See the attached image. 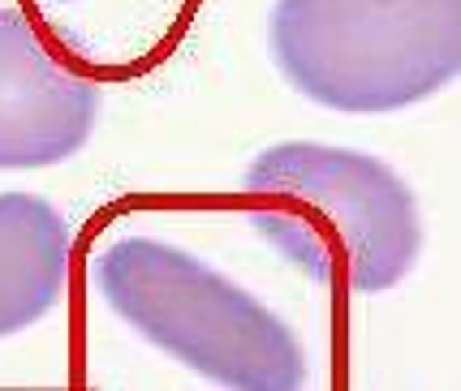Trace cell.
I'll use <instances>...</instances> for the list:
<instances>
[{
  "instance_id": "cell-1",
  "label": "cell",
  "mask_w": 461,
  "mask_h": 391,
  "mask_svg": "<svg viewBox=\"0 0 461 391\" xmlns=\"http://www.w3.org/2000/svg\"><path fill=\"white\" fill-rule=\"evenodd\" d=\"M241 216L311 284L337 297L397 289L422 258V211L405 176L337 142H272L238 176Z\"/></svg>"
},
{
  "instance_id": "cell-2",
  "label": "cell",
  "mask_w": 461,
  "mask_h": 391,
  "mask_svg": "<svg viewBox=\"0 0 461 391\" xmlns=\"http://www.w3.org/2000/svg\"><path fill=\"white\" fill-rule=\"evenodd\" d=\"M91 289L139 340L203 383L229 391L306 387L298 332L185 245L117 236L91 258Z\"/></svg>"
},
{
  "instance_id": "cell-3",
  "label": "cell",
  "mask_w": 461,
  "mask_h": 391,
  "mask_svg": "<svg viewBox=\"0 0 461 391\" xmlns=\"http://www.w3.org/2000/svg\"><path fill=\"white\" fill-rule=\"evenodd\" d=\"M267 52L315 108L405 112L457 82L461 0H276Z\"/></svg>"
},
{
  "instance_id": "cell-4",
  "label": "cell",
  "mask_w": 461,
  "mask_h": 391,
  "mask_svg": "<svg viewBox=\"0 0 461 391\" xmlns=\"http://www.w3.org/2000/svg\"><path fill=\"white\" fill-rule=\"evenodd\" d=\"M95 120V82L74 74L22 9L0 4V173H40L74 159Z\"/></svg>"
},
{
  "instance_id": "cell-5",
  "label": "cell",
  "mask_w": 461,
  "mask_h": 391,
  "mask_svg": "<svg viewBox=\"0 0 461 391\" xmlns=\"http://www.w3.org/2000/svg\"><path fill=\"white\" fill-rule=\"evenodd\" d=\"M69 224L43 194H0V340L57 310L69 280Z\"/></svg>"
},
{
  "instance_id": "cell-6",
  "label": "cell",
  "mask_w": 461,
  "mask_h": 391,
  "mask_svg": "<svg viewBox=\"0 0 461 391\" xmlns=\"http://www.w3.org/2000/svg\"><path fill=\"white\" fill-rule=\"evenodd\" d=\"M43 4H52V9H69V4H86V0H43Z\"/></svg>"
}]
</instances>
